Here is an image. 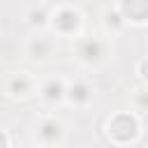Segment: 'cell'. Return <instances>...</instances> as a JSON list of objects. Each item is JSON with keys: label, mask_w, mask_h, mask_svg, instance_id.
<instances>
[{"label": "cell", "mask_w": 148, "mask_h": 148, "mask_svg": "<svg viewBox=\"0 0 148 148\" xmlns=\"http://www.w3.org/2000/svg\"><path fill=\"white\" fill-rule=\"evenodd\" d=\"M111 134L118 139V141H130L134 134H136V120L130 116V113H118L111 125H109Z\"/></svg>", "instance_id": "cell-1"}, {"label": "cell", "mask_w": 148, "mask_h": 148, "mask_svg": "<svg viewBox=\"0 0 148 148\" xmlns=\"http://www.w3.org/2000/svg\"><path fill=\"white\" fill-rule=\"evenodd\" d=\"M123 16L130 21H146L148 18V0H120Z\"/></svg>", "instance_id": "cell-2"}, {"label": "cell", "mask_w": 148, "mask_h": 148, "mask_svg": "<svg viewBox=\"0 0 148 148\" xmlns=\"http://www.w3.org/2000/svg\"><path fill=\"white\" fill-rule=\"evenodd\" d=\"M56 25L62 30V32H72L76 25H79V14L72 12V9H62L56 14Z\"/></svg>", "instance_id": "cell-3"}, {"label": "cell", "mask_w": 148, "mask_h": 148, "mask_svg": "<svg viewBox=\"0 0 148 148\" xmlns=\"http://www.w3.org/2000/svg\"><path fill=\"white\" fill-rule=\"evenodd\" d=\"M81 56L86 60H97L102 56V44L95 39V42H83L81 44Z\"/></svg>", "instance_id": "cell-4"}, {"label": "cell", "mask_w": 148, "mask_h": 148, "mask_svg": "<svg viewBox=\"0 0 148 148\" xmlns=\"http://www.w3.org/2000/svg\"><path fill=\"white\" fill-rule=\"evenodd\" d=\"M69 97L74 102H86V99H90V88L86 83H74L69 88Z\"/></svg>", "instance_id": "cell-5"}, {"label": "cell", "mask_w": 148, "mask_h": 148, "mask_svg": "<svg viewBox=\"0 0 148 148\" xmlns=\"http://www.w3.org/2000/svg\"><path fill=\"white\" fill-rule=\"evenodd\" d=\"M39 134H42L46 141H56V139L60 136V125H58V123H53V120H46V123L42 125Z\"/></svg>", "instance_id": "cell-6"}, {"label": "cell", "mask_w": 148, "mask_h": 148, "mask_svg": "<svg viewBox=\"0 0 148 148\" xmlns=\"http://www.w3.org/2000/svg\"><path fill=\"white\" fill-rule=\"evenodd\" d=\"M44 95H46V99H60V95H62V86H60V81H49L46 86H44Z\"/></svg>", "instance_id": "cell-7"}, {"label": "cell", "mask_w": 148, "mask_h": 148, "mask_svg": "<svg viewBox=\"0 0 148 148\" xmlns=\"http://www.w3.org/2000/svg\"><path fill=\"white\" fill-rule=\"evenodd\" d=\"M25 90H28V81H25L23 76H18V79H14V81H12V92H16V95L21 92V95H23Z\"/></svg>", "instance_id": "cell-8"}, {"label": "cell", "mask_w": 148, "mask_h": 148, "mask_svg": "<svg viewBox=\"0 0 148 148\" xmlns=\"http://www.w3.org/2000/svg\"><path fill=\"white\" fill-rule=\"evenodd\" d=\"M141 74L148 79V60H143V62H141Z\"/></svg>", "instance_id": "cell-9"}, {"label": "cell", "mask_w": 148, "mask_h": 148, "mask_svg": "<svg viewBox=\"0 0 148 148\" xmlns=\"http://www.w3.org/2000/svg\"><path fill=\"white\" fill-rule=\"evenodd\" d=\"M141 104H148V95H146V97H141Z\"/></svg>", "instance_id": "cell-10"}]
</instances>
